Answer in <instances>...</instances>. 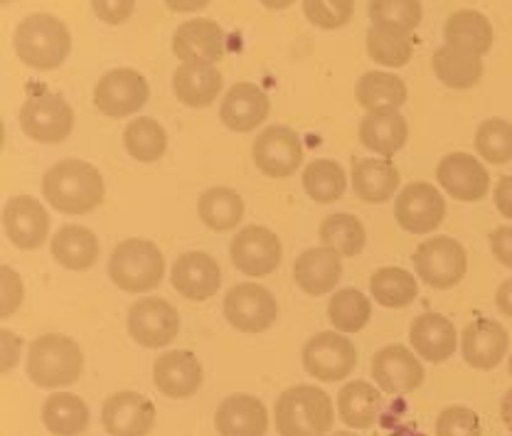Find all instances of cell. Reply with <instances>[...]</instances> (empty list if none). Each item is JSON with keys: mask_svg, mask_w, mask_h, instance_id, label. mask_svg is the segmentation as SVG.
<instances>
[{"mask_svg": "<svg viewBox=\"0 0 512 436\" xmlns=\"http://www.w3.org/2000/svg\"><path fill=\"white\" fill-rule=\"evenodd\" d=\"M197 217L212 232L234 230L244 217L242 195L227 185H215V188L205 190L197 200Z\"/></svg>", "mask_w": 512, "mask_h": 436, "instance_id": "1f68e13d", "label": "cell"}, {"mask_svg": "<svg viewBox=\"0 0 512 436\" xmlns=\"http://www.w3.org/2000/svg\"><path fill=\"white\" fill-rule=\"evenodd\" d=\"M328 436H355L352 432H330Z\"/></svg>", "mask_w": 512, "mask_h": 436, "instance_id": "6f0895ef", "label": "cell"}, {"mask_svg": "<svg viewBox=\"0 0 512 436\" xmlns=\"http://www.w3.org/2000/svg\"><path fill=\"white\" fill-rule=\"evenodd\" d=\"M3 230L13 247L32 252L40 249L50 235V215L32 195H15L3 205Z\"/></svg>", "mask_w": 512, "mask_h": 436, "instance_id": "2e32d148", "label": "cell"}, {"mask_svg": "<svg viewBox=\"0 0 512 436\" xmlns=\"http://www.w3.org/2000/svg\"><path fill=\"white\" fill-rule=\"evenodd\" d=\"M109 436H148L156 424V404L138 392H114L101 407Z\"/></svg>", "mask_w": 512, "mask_h": 436, "instance_id": "ac0fdd59", "label": "cell"}, {"mask_svg": "<svg viewBox=\"0 0 512 436\" xmlns=\"http://www.w3.org/2000/svg\"><path fill=\"white\" fill-rule=\"evenodd\" d=\"M126 326L131 338L148 350L165 348L180 333V313L173 303L156 296L138 299L128 308Z\"/></svg>", "mask_w": 512, "mask_h": 436, "instance_id": "8fae6325", "label": "cell"}, {"mask_svg": "<svg viewBox=\"0 0 512 436\" xmlns=\"http://www.w3.org/2000/svg\"><path fill=\"white\" fill-rule=\"evenodd\" d=\"M409 340L419 358L429 360V363H446L456 353L458 333L451 318L441 316V313H421L409 328Z\"/></svg>", "mask_w": 512, "mask_h": 436, "instance_id": "484cf974", "label": "cell"}, {"mask_svg": "<svg viewBox=\"0 0 512 436\" xmlns=\"http://www.w3.org/2000/svg\"><path fill=\"white\" fill-rule=\"evenodd\" d=\"M151 89L146 77L131 67H119L106 72L94 87V106L109 119H126L146 106Z\"/></svg>", "mask_w": 512, "mask_h": 436, "instance_id": "ba28073f", "label": "cell"}, {"mask_svg": "<svg viewBox=\"0 0 512 436\" xmlns=\"http://www.w3.org/2000/svg\"><path fill=\"white\" fill-rule=\"evenodd\" d=\"M372 377L387 395H412L424 385V365L404 345H384L372 358Z\"/></svg>", "mask_w": 512, "mask_h": 436, "instance_id": "9a60e30c", "label": "cell"}, {"mask_svg": "<svg viewBox=\"0 0 512 436\" xmlns=\"http://www.w3.org/2000/svg\"><path fill=\"white\" fill-rule=\"evenodd\" d=\"M436 436H483V424L471 407L453 404L436 419Z\"/></svg>", "mask_w": 512, "mask_h": 436, "instance_id": "bcb514c9", "label": "cell"}, {"mask_svg": "<svg viewBox=\"0 0 512 436\" xmlns=\"http://www.w3.org/2000/svg\"><path fill=\"white\" fill-rule=\"evenodd\" d=\"M101 244L89 227L64 225L52 237V257L69 271H87L99 262Z\"/></svg>", "mask_w": 512, "mask_h": 436, "instance_id": "f546056e", "label": "cell"}, {"mask_svg": "<svg viewBox=\"0 0 512 436\" xmlns=\"http://www.w3.org/2000/svg\"><path fill=\"white\" fill-rule=\"evenodd\" d=\"M490 252H493V257L498 259L503 267L512 269V227L510 225H503L498 227V230H493V235H490Z\"/></svg>", "mask_w": 512, "mask_h": 436, "instance_id": "f907efd6", "label": "cell"}, {"mask_svg": "<svg viewBox=\"0 0 512 436\" xmlns=\"http://www.w3.org/2000/svg\"><path fill=\"white\" fill-rule=\"evenodd\" d=\"M446 45L461 47V50L488 55L493 50V25L478 10H458L446 20L444 28Z\"/></svg>", "mask_w": 512, "mask_h": 436, "instance_id": "836d02e7", "label": "cell"}, {"mask_svg": "<svg viewBox=\"0 0 512 436\" xmlns=\"http://www.w3.org/2000/svg\"><path fill=\"white\" fill-rule=\"evenodd\" d=\"M212 0H165V5H168L173 13H197V10L207 8Z\"/></svg>", "mask_w": 512, "mask_h": 436, "instance_id": "db71d44e", "label": "cell"}, {"mask_svg": "<svg viewBox=\"0 0 512 436\" xmlns=\"http://www.w3.org/2000/svg\"><path fill=\"white\" fill-rule=\"evenodd\" d=\"M399 170L389 158H360L352 163V190L362 202L380 205L394 198Z\"/></svg>", "mask_w": 512, "mask_h": 436, "instance_id": "f1b7e54d", "label": "cell"}, {"mask_svg": "<svg viewBox=\"0 0 512 436\" xmlns=\"http://www.w3.org/2000/svg\"><path fill=\"white\" fill-rule=\"evenodd\" d=\"M461 348L463 358L473 370L488 372L508 358L510 336L503 323L493 321V318H476L463 328Z\"/></svg>", "mask_w": 512, "mask_h": 436, "instance_id": "44dd1931", "label": "cell"}, {"mask_svg": "<svg viewBox=\"0 0 512 436\" xmlns=\"http://www.w3.org/2000/svg\"><path fill=\"white\" fill-rule=\"evenodd\" d=\"M205 372L192 350H170L153 365V385L170 400H188L202 387Z\"/></svg>", "mask_w": 512, "mask_h": 436, "instance_id": "ffe728a7", "label": "cell"}, {"mask_svg": "<svg viewBox=\"0 0 512 436\" xmlns=\"http://www.w3.org/2000/svg\"><path fill=\"white\" fill-rule=\"evenodd\" d=\"M259 3L269 10H286L288 5H293L296 0H259Z\"/></svg>", "mask_w": 512, "mask_h": 436, "instance_id": "9f6ffc18", "label": "cell"}, {"mask_svg": "<svg viewBox=\"0 0 512 436\" xmlns=\"http://www.w3.org/2000/svg\"><path fill=\"white\" fill-rule=\"evenodd\" d=\"M439 82L451 89H471L483 77V57L453 45H441L431 57Z\"/></svg>", "mask_w": 512, "mask_h": 436, "instance_id": "4dcf8cb0", "label": "cell"}, {"mask_svg": "<svg viewBox=\"0 0 512 436\" xmlns=\"http://www.w3.org/2000/svg\"><path fill=\"white\" fill-rule=\"evenodd\" d=\"M370 294L384 308H407L416 301L419 281L414 279L412 271L402 267H382L372 274Z\"/></svg>", "mask_w": 512, "mask_h": 436, "instance_id": "8d00e7d4", "label": "cell"}, {"mask_svg": "<svg viewBox=\"0 0 512 436\" xmlns=\"http://www.w3.org/2000/svg\"><path fill=\"white\" fill-rule=\"evenodd\" d=\"M42 195L62 215H89L104 202L106 185L99 168L79 158L55 163L42 178Z\"/></svg>", "mask_w": 512, "mask_h": 436, "instance_id": "6da1fadb", "label": "cell"}, {"mask_svg": "<svg viewBox=\"0 0 512 436\" xmlns=\"http://www.w3.org/2000/svg\"><path fill=\"white\" fill-rule=\"evenodd\" d=\"M3 3H13V0H3Z\"/></svg>", "mask_w": 512, "mask_h": 436, "instance_id": "91938a15", "label": "cell"}, {"mask_svg": "<svg viewBox=\"0 0 512 436\" xmlns=\"http://www.w3.org/2000/svg\"><path fill=\"white\" fill-rule=\"evenodd\" d=\"M436 180L453 200L478 202L490 193L488 168L471 153H448L436 166Z\"/></svg>", "mask_w": 512, "mask_h": 436, "instance_id": "e0dca14e", "label": "cell"}, {"mask_svg": "<svg viewBox=\"0 0 512 436\" xmlns=\"http://www.w3.org/2000/svg\"><path fill=\"white\" fill-rule=\"evenodd\" d=\"M165 276V257L151 239L131 237L114 247L109 257V279L126 294H148Z\"/></svg>", "mask_w": 512, "mask_h": 436, "instance_id": "5b68a950", "label": "cell"}, {"mask_svg": "<svg viewBox=\"0 0 512 436\" xmlns=\"http://www.w3.org/2000/svg\"><path fill=\"white\" fill-rule=\"evenodd\" d=\"M508 370H510V375H512V353H510V358H508Z\"/></svg>", "mask_w": 512, "mask_h": 436, "instance_id": "680465c9", "label": "cell"}, {"mask_svg": "<svg viewBox=\"0 0 512 436\" xmlns=\"http://www.w3.org/2000/svg\"><path fill=\"white\" fill-rule=\"evenodd\" d=\"M370 18L375 28L409 35L421 23L419 0H370Z\"/></svg>", "mask_w": 512, "mask_h": 436, "instance_id": "b9f144b4", "label": "cell"}, {"mask_svg": "<svg viewBox=\"0 0 512 436\" xmlns=\"http://www.w3.org/2000/svg\"><path fill=\"white\" fill-rule=\"evenodd\" d=\"M15 55L32 69H57L69 57L72 35L60 18L47 13L28 15L13 33Z\"/></svg>", "mask_w": 512, "mask_h": 436, "instance_id": "277c9868", "label": "cell"}, {"mask_svg": "<svg viewBox=\"0 0 512 436\" xmlns=\"http://www.w3.org/2000/svg\"><path fill=\"white\" fill-rule=\"evenodd\" d=\"M343 276V257L330 247L306 249L293 264V281L308 296L333 294Z\"/></svg>", "mask_w": 512, "mask_h": 436, "instance_id": "cb8c5ba5", "label": "cell"}, {"mask_svg": "<svg viewBox=\"0 0 512 436\" xmlns=\"http://www.w3.org/2000/svg\"><path fill=\"white\" fill-rule=\"evenodd\" d=\"M252 158L254 166L266 178H291L303 163V143L296 131L288 126H269L256 136Z\"/></svg>", "mask_w": 512, "mask_h": 436, "instance_id": "5bb4252c", "label": "cell"}, {"mask_svg": "<svg viewBox=\"0 0 512 436\" xmlns=\"http://www.w3.org/2000/svg\"><path fill=\"white\" fill-rule=\"evenodd\" d=\"M25 299V286L23 279L15 269L3 267L0 269V318H10L20 306H23Z\"/></svg>", "mask_w": 512, "mask_h": 436, "instance_id": "7dc6e473", "label": "cell"}, {"mask_svg": "<svg viewBox=\"0 0 512 436\" xmlns=\"http://www.w3.org/2000/svg\"><path fill=\"white\" fill-rule=\"evenodd\" d=\"M495 306L503 316L512 318V279H505L495 291Z\"/></svg>", "mask_w": 512, "mask_h": 436, "instance_id": "f5cc1de1", "label": "cell"}, {"mask_svg": "<svg viewBox=\"0 0 512 436\" xmlns=\"http://www.w3.org/2000/svg\"><path fill=\"white\" fill-rule=\"evenodd\" d=\"M42 422H45L47 432L55 436H79L89 427V407L79 395L55 392L45 400Z\"/></svg>", "mask_w": 512, "mask_h": 436, "instance_id": "d6a6232c", "label": "cell"}, {"mask_svg": "<svg viewBox=\"0 0 512 436\" xmlns=\"http://www.w3.org/2000/svg\"><path fill=\"white\" fill-rule=\"evenodd\" d=\"M476 151L483 161L505 166L512 161V124L505 119H485L476 129Z\"/></svg>", "mask_w": 512, "mask_h": 436, "instance_id": "7bdbcfd3", "label": "cell"}, {"mask_svg": "<svg viewBox=\"0 0 512 436\" xmlns=\"http://www.w3.org/2000/svg\"><path fill=\"white\" fill-rule=\"evenodd\" d=\"M170 284L183 299L207 301L220 291L222 269L207 252H185L170 269Z\"/></svg>", "mask_w": 512, "mask_h": 436, "instance_id": "d6986e66", "label": "cell"}, {"mask_svg": "<svg viewBox=\"0 0 512 436\" xmlns=\"http://www.w3.org/2000/svg\"><path fill=\"white\" fill-rule=\"evenodd\" d=\"M412 262L416 276L426 286L439 291L453 289L456 284H461L468 271V254L463 244L446 235L424 239L416 247Z\"/></svg>", "mask_w": 512, "mask_h": 436, "instance_id": "8992f818", "label": "cell"}, {"mask_svg": "<svg viewBox=\"0 0 512 436\" xmlns=\"http://www.w3.org/2000/svg\"><path fill=\"white\" fill-rule=\"evenodd\" d=\"M222 311L234 331L254 336V333H264L274 326L279 318V301L266 286L244 281L227 291Z\"/></svg>", "mask_w": 512, "mask_h": 436, "instance_id": "52a82bcc", "label": "cell"}, {"mask_svg": "<svg viewBox=\"0 0 512 436\" xmlns=\"http://www.w3.org/2000/svg\"><path fill=\"white\" fill-rule=\"evenodd\" d=\"M274 419L281 436H328L335 422V407L320 387L293 385L276 400Z\"/></svg>", "mask_w": 512, "mask_h": 436, "instance_id": "7a4b0ae2", "label": "cell"}, {"mask_svg": "<svg viewBox=\"0 0 512 436\" xmlns=\"http://www.w3.org/2000/svg\"><path fill=\"white\" fill-rule=\"evenodd\" d=\"M372 318V301L357 289L335 291L328 301V321L340 333H360Z\"/></svg>", "mask_w": 512, "mask_h": 436, "instance_id": "60d3db41", "label": "cell"}, {"mask_svg": "<svg viewBox=\"0 0 512 436\" xmlns=\"http://www.w3.org/2000/svg\"><path fill=\"white\" fill-rule=\"evenodd\" d=\"M92 10L101 23L121 25L136 10V0H92Z\"/></svg>", "mask_w": 512, "mask_h": 436, "instance_id": "c3c4849f", "label": "cell"}, {"mask_svg": "<svg viewBox=\"0 0 512 436\" xmlns=\"http://www.w3.org/2000/svg\"><path fill=\"white\" fill-rule=\"evenodd\" d=\"M360 143L375 156L392 158L402 151L409 141V124L397 109H377L367 111L360 121Z\"/></svg>", "mask_w": 512, "mask_h": 436, "instance_id": "d4e9b609", "label": "cell"}, {"mask_svg": "<svg viewBox=\"0 0 512 436\" xmlns=\"http://www.w3.org/2000/svg\"><path fill=\"white\" fill-rule=\"evenodd\" d=\"M357 104L365 111L399 109L409 97L407 84L397 74L367 72L357 82Z\"/></svg>", "mask_w": 512, "mask_h": 436, "instance_id": "d590c367", "label": "cell"}, {"mask_svg": "<svg viewBox=\"0 0 512 436\" xmlns=\"http://www.w3.org/2000/svg\"><path fill=\"white\" fill-rule=\"evenodd\" d=\"M124 148L138 163H158L168 151V134L151 116H138L124 129Z\"/></svg>", "mask_w": 512, "mask_h": 436, "instance_id": "f35d334b", "label": "cell"}, {"mask_svg": "<svg viewBox=\"0 0 512 436\" xmlns=\"http://www.w3.org/2000/svg\"><path fill=\"white\" fill-rule=\"evenodd\" d=\"M446 217V200L431 183H409L394 202V220L409 235H431Z\"/></svg>", "mask_w": 512, "mask_h": 436, "instance_id": "4fadbf2b", "label": "cell"}, {"mask_svg": "<svg viewBox=\"0 0 512 436\" xmlns=\"http://www.w3.org/2000/svg\"><path fill=\"white\" fill-rule=\"evenodd\" d=\"M380 412V390L367 380H352L338 395V417L350 429H370Z\"/></svg>", "mask_w": 512, "mask_h": 436, "instance_id": "e575fe53", "label": "cell"}, {"mask_svg": "<svg viewBox=\"0 0 512 436\" xmlns=\"http://www.w3.org/2000/svg\"><path fill=\"white\" fill-rule=\"evenodd\" d=\"M303 190L311 200L328 205V202L343 198L348 190V175L340 163L330 161V158H318L303 170Z\"/></svg>", "mask_w": 512, "mask_h": 436, "instance_id": "ab89813d", "label": "cell"}, {"mask_svg": "<svg viewBox=\"0 0 512 436\" xmlns=\"http://www.w3.org/2000/svg\"><path fill=\"white\" fill-rule=\"evenodd\" d=\"M84 372V353L74 338L45 333L32 340L28 350V377L42 390H62L74 385Z\"/></svg>", "mask_w": 512, "mask_h": 436, "instance_id": "3957f363", "label": "cell"}, {"mask_svg": "<svg viewBox=\"0 0 512 436\" xmlns=\"http://www.w3.org/2000/svg\"><path fill=\"white\" fill-rule=\"evenodd\" d=\"M500 417H503V424L510 429V434H512V390L505 392L503 402H500Z\"/></svg>", "mask_w": 512, "mask_h": 436, "instance_id": "11a10c76", "label": "cell"}, {"mask_svg": "<svg viewBox=\"0 0 512 436\" xmlns=\"http://www.w3.org/2000/svg\"><path fill=\"white\" fill-rule=\"evenodd\" d=\"M222 92V74L215 65L183 62L173 72V94L180 104L190 109H205L215 104Z\"/></svg>", "mask_w": 512, "mask_h": 436, "instance_id": "83f0119b", "label": "cell"}, {"mask_svg": "<svg viewBox=\"0 0 512 436\" xmlns=\"http://www.w3.org/2000/svg\"><path fill=\"white\" fill-rule=\"evenodd\" d=\"M229 259H232L234 269L242 271L244 276L264 279L281 267L284 244L269 227L249 225L234 235L232 244H229Z\"/></svg>", "mask_w": 512, "mask_h": 436, "instance_id": "9c48e42d", "label": "cell"}, {"mask_svg": "<svg viewBox=\"0 0 512 436\" xmlns=\"http://www.w3.org/2000/svg\"><path fill=\"white\" fill-rule=\"evenodd\" d=\"M493 198L500 215H503L505 220H512V175H505V178L498 180Z\"/></svg>", "mask_w": 512, "mask_h": 436, "instance_id": "816d5d0a", "label": "cell"}, {"mask_svg": "<svg viewBox=\"0 0 512 436\" xmlns=\"http://www.w3.org/2000/svg\"><path fill=\"white\" fill-rule=\"evenodd\" d=\"M303 13L320 30H340L352 20L355 0H303Z\"/></svg>", "mask_w": 512, "mask_h": 436, "instance_id": "f6af8a7d", "label": "cell"}, {"mask_svg": "<svg viewBox=\"0 0 512 436\" xmlns=\"http://www.w3.org/2000/svg\"><path fill=\"white\" fill-rule=\"evenodd\" d=\"M215 429L220 436H266L269 412L259 397L232 395L217 407Z\"/></svg>", "mask_w": 512, "mask_h": 436, "instance_id": "4316f807", "label": "cell"}, {"mask_svg": "<svg viewBox=\"0 0 512 436\" xmlns=\"http://www.w3.org/2000/svg\"><path fill=\"white\" fill-rule=\"evenodd\" d=\"M318 239L323 247L335 249L340 257H357L367 244V230L355 215L335 212L320 222Z\"/></svg>", "mask_w": 512, "mask_h": 436, "instance_id": "74e56055", "label": "cell"}, {"mask_svg": "<svg viewBox=\"0 0 512 436\" xmlns=\"http://www.w3.org/2000/svg\"><path fill=\"white\" fill-rule=\"evenodd\" d=\"M414 42L409 35L389 33V30L375 28L367 30V55L384 67H404L412 60Z\"/></svg>", "mask_w": 512, "mask_h": 436, "instance_id": "ee69618b", "label": "cell"}, {"mask_svg": "<svg viewBox=\"0 0 512 436\" xmlns=\"http://www.w3.org/2000/svg\"><path fill=\"white\" fill-rule=\"evenodd\" d=\"M271 111V101L264 89L252 82H237L220 104V119L234 134H249L256 126L264 124Z\"/></svg>", "mask_w": 512, "mask_h": 436, "instance_id": "603a6c76", "label": "cell"}, {"mask_svg": "<svg viewBox=\"0 0 512 436\" xmlns=\"http://www.w3.org/2000/svg\"><path fill=\"white\" fill-rule=\"evenodd\" d=\"M173 55L180 62L215 65L224 57V30L210 18L188 20L173 33Z\"/></svg>", "mask_w": 512, "mask_h": 436, "instance_id": "7402d4cb", "label": "cell"}, {"mask_svg": "<svg viewBox=\"0 0 512 436\" xmlns=\"http://www.w3.org/2000/svg\"><path fill=\"white\" fill-rule=\"evenodd\" d=\"M20 350H23V338H18L13 331L3 328L0 331V372L3 375H8L18 365Z\"/></svg>", "mask_w": 512, "mask_h": 436, "instance_id": "681fc988", "label": "cell"}, {"mask_svg": "<svg viewBox=\"0 0 512 436\" xmlns=\"http://www.w3.org/2000/svg\"><path fill=\"white\" fill-rule=\"evenodd\" d=\"M303 368L320 382H340L352 375L357 365V348L345 333L323 331L303 345Z\"/></svg>", "mask_w": 512, "mask_h": 436, "instance_id": "30bf717a", "label": "cell"}, {"mask_svg": "<svg viewBox=\"0 0 512 436\" xmlns=\"http://www.w3.org/2000/svg\"><path fill=\"white\" fill-rule=\"evenodd\" d=\"M20 129L37 143H62L74 129V109L57 94H37L20 111Z\"/></svg>", "mask_w": 512, "mask_h": 436, "instance_id": "7c38bea8", "label": "cell"}]
</instances>
